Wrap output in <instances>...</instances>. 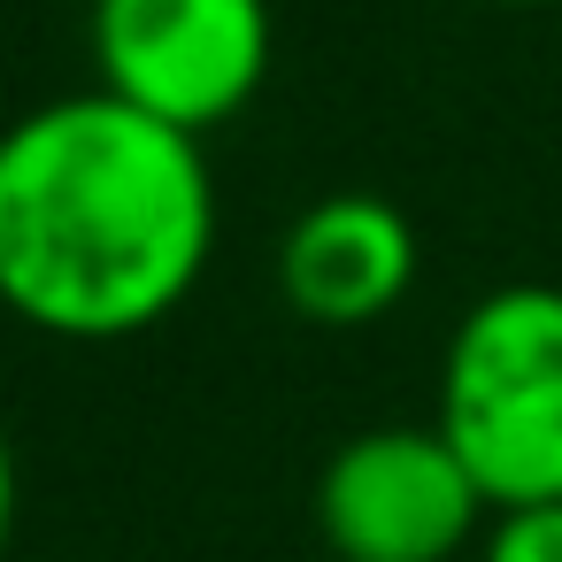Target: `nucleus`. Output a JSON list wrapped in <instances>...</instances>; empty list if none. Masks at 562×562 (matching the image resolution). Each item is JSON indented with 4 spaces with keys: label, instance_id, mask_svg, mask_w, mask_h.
I'll use <instances>...</instances> for the list:
<instances>
[{
    "label": "nucleus",
    "instance_id": "nucleus-1",
    "mask_svg": "<svg viewBox=\"0 0 562 562\" xmlns=\"http://www.w3.org/2000/svg\"><path fill=\"white\" fill-rule=\"evenodd\" d=\"M216 247V170L193 132L63 93L0 132V308L16 324L116 347L186 308Z\"/></svg>",
    "mask_w": 562,
    "mask_h": 562
},
{
    "label": "nucleus",
    "instance_id": "nucleus-7",
    "mask_svg": "<svg viewBox=\"0 0 562 562\" xmlns=\"http://www.w3.org/2000/svg\"><path fill=\"white\" fill-rule=\"evenodd\" d=\"M9 539H16V447L0 424V562H9Z\"/></svg>",
    "mask_w": 562,
    "mask_h": 562
},
{
    "label": "nucleus",
    "instance_id": "nucleus-4",
    "mask_svg": "<svg viewBox=\"0 0 562 562\" xmlns=\"http://www.w3.org/2000/svg\"><path fill=\"white\" fill-rule=\"evenodd\" d=\"M493 501L439 424H378L331 447L316 531L339 562H454Z\"/></svg>",
    "mask_w": 562,
    "mask_h": 562
},
{
    "label": "nucleus",
    "instance_id": "nucleus-3",
    "mask_svg": "<svg viewBox=\"0 0 562 562\" xmlns=\"http://www.w3.org/2000/svg\"><path fill=\"white\" fill-rule=\"evenodd\" d=\"M101 93L209 139L232 124L278 55L270 0H93L86 16Z\"/></svg>",
    "mask_w": 562,
    "mask_h": 562
},
{
    "label": "nucleus",
    "instance_id": "nucleus-2",
    "mask_svg": "<svg viewBox=\"0 0 562 562\" xmlns=\"http://www.w3.org/2000/svg\"><path fill=\"white\" fill-rule=\"evenodd\" d=\"M477 493L501 508L562 501V285H493L439 355V416Z\"/></svg>",
    "mask_w": 562,
    "mask_h": 562
},
{
    "label": "nucleus",
    "instance_id": "nucleus-6",
    "mask_svg": "<svg viewBox=\"0 0 562 562\" xmlns=\"http://www.w3.org/2000/svg\"><path fill=\"white\" fill-rule=\"evenodd\" d=\"M477 562H562V501H539V508H501V516L485 524Z\"/></svg>",
    "mask_w": 562,
    "mask_h": 562
},
{
    "label": "nucleus",
    "instance_id": "nucleus-8",
    "mask_svg": "<svg viewBox=\"0 0 562 562\" xmlns=\"http://www.w3.org/2000/svg\"><path fill=\"white\" fill-rule=\"evenodd\" d=\"M501 9H547V0H501Z\"/></svg>",
    "mask_w": 562,
    "mask_h": 562
},
{
    "label": "nucleus",
    "instance_id": "nucleus-5",
    "mask_svg": "<svg viewBox=\"0 0 562 562\" xmlns=\"http://www.w3.org/2000/svg\"><path fill=\"white\" fill-rule=\"evenodd\" d=\"M416 262V224L385 193H324L278 239V293L324 331H362L408 301Z\"/></svg>",
    "mask_w": 562,
    "mask_h": 562
}]
</instances>
